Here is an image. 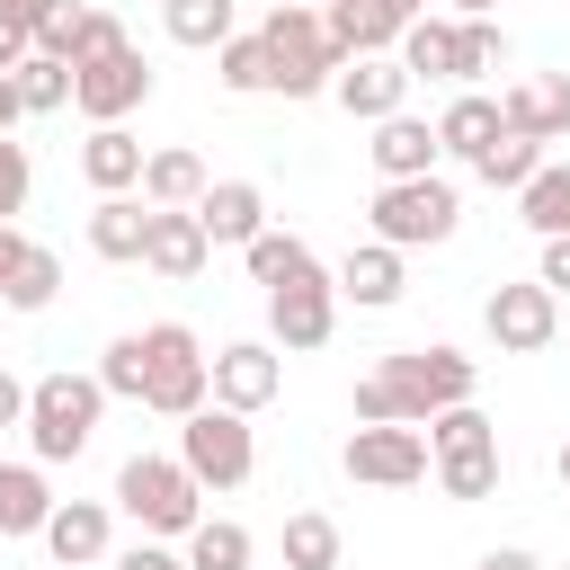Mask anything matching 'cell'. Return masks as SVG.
Returning a JSON list of instances; mask_svg holds the SVG:
<instances>
[{"instance_id": "6da1fadb", "label": "cell", "mask_w": 570, "mask_h": 570, "mask_svg": "<svg viewBox=\"0 0 570 570\" xmlns=\"http://www.w3.org/2000/svg\"><path fill=\"white\" fill-rule=\"evenodd\" d=\"M481 392V365L463 347H392L374 374H356V428H428L436 410L472 401Z\"/></svg>"}, {"instance_id": "7a4b0ae2", "label": "cell", "mask_w": 570, "mask_h": 570, "mask_svg": "<svg viewBox=\"0 0 570 570\" xmlns=\"http://www.w3.org/2000/svg\"><path fill=\"white\" fill-rule=\"evenodd\" d=\"M98 419H107V383L98 374L53 365V374L27 383V454L36 463H80L89 436H98Z\"/></svg>"}, {"instance_id": "3957f363", "label": "cell", "mask_w": 570, "mask_h": 570, "mask_svg": "<svg viewBox=\"0 0 570 570\" xmlns=\"http://www.w3.org/2000/svg\"><path fill=\"white\" fill-rule=\"evenodd\" d=\"M258 45H267V89H276V98H330V80H338V45H330L321 9L276 0V9L258 18Z\"/></svg>"}, {"instance_id": "277c9868", "label": "cell", "mask_w": 570, "mask_h": 570, "mask_svg": "<svg viewBox=\"0 0 570 570\" xmlns=\"http://www.w3.org/2000/svg\"><path fill=\"white\" fill-rule=\"evenodd\" d=\"M116 508H125L151 543H187L196 517H205V490L187 481L178 454H125V463H116Z\"/></svg>"}, {"instance_id": "5b68a950", "label": "cell", "mask_w": 570, "mask_h": 570, "mask_svg": "<svg viewBox=\"0 0 570 570\" xmlns=\"http://www.w3.org/2000/svg\"><path fill=\"white\" fill-rule=\"evenodd\" d=\"M365 223H374V240L383 249H436V240H454L463 232V187L436 169V178H392V187H374V205H365Z\"/></svg>"}, {"instance_id": "8992f818", "label": "cell", "mask_w": 570, "mask_h": 570, "mask_svg": "<svg viewBox=\"0 0 570 570\" xmlns=\"http://www.w3.org/2000/svg\"><path fill=\"white\" fill-rule=\"evenodd\" d=\"M142 410H160V419H196L205 410V338L187 321H151L142 330Z\"/></svg>"}, {"instance_id": "52a82bcc", "label": "cell", "mask_w": 570, "mask_h": 570, "mask_svg": "<svg viewBox=\"0 0 570 570\" xmlns=\"http://www.w3.org/2000/svg\"><path fill=\"white\" fill-rule=\"evenodd\" d=\"M178 463H187V481L196 490H240L249 472H258V436H249V419L240 410H196V419H178Z\"/></svg>"}, {"instance_id": "ba28073f", "label": "cell", "mask_w": 570, "mask_h": 570, "mask_svg": "<svg viewBox=\"0 0 570 570\" xmlns=\"http://www.w3.org/2000/svg\"><path fill=\"white\" fill-rule=\"evenodd\" d=\"M276 392H285V356H276L267 338H223V347L205 356V401H214V410L258 419Z\"/></svg>"}, {"instance_id": "9c48e42d", "label": "cell", "mask_w": 570, "mask_h": 570, "mask_svg": "<svg viewBox=\"0 0 570 570\" xmlns=\"http://www.w3.org/2000/svg\"><path fill=\"white\" fill-rule=\"evenodd\" d=\"M330 330H338V285H330V267H312V276H294V285L267 294V347H276V356H312V347H330Z\"/></svg>"}, {"instance_id": "30bf717a", "label": "cell", "mask_w": 570, "mask_h": 570, "mask_svg": "<svg viewBox=\"0 0 570 570\" xmlns=\"http://www.w3.org/2000/svg\"><path fill=\"white\" fill-rule=\"evenodd\" d=\"M142 98H151L142 45H116V53H98V62H71V107H80L89 125H125Z\"/></svg>"}, {"instance_id": "8fae6325", "label": "cell", "mask_w": 570, "mask_h": 570, "mask_svg": "<svg viewBox=\"0 0 570 570\" xmlns=\"http://www.w3.org/2000/svg\"><path fill=\"white\" fill-rule=\"evenodd\" d=\"M338 472L365 490H410V481H428V428H347Z\"/></svg>"}, {"instance_id": "7c38bea8", "label": "cell", "mask_w": 570, "mask_h": 570, "mask_svg": "<svg viewBox=\"0 0 570 570\" xmlns=\"http://www.w3.org/2000/svg\"><path fill=\"white\" fill-rule=\"evenodd\" d=\"M481 330H490V347H499V356H543V347H552V330H561V303H552L534 276H525V285H490Z\"/></svg>"}, {"instance_id": "4fadbf2b", "label": "cell", "mask_w": 570, "mask_h": 570, "mask_svg": "<svg viewBox=\"0 0 570 570\" xmlns=\"http://www.w3.org/2000/svg\"><path fill=\"white\" fill-rule=\"evenodd\" d=\"M36 543L53 552V570H89V561H107V552H116V499H53V517H45Z\"/></svg>"}, {"instance_id": "5bb4252c", "label": "cell", "mask_w": 570, "mask_h": 570, "mask_svg": "<svg viewBox=\"0 0 570 570\" xmlns=\"http://www.w3.org/2000/svg\"><path fill=\"white\" fill-rule=\"evenodd\" d=\"M499 125L525 142H570V71H517L499 89Z\"/></svg>"}, {"instance_id": "9a60e30c", "label": "cell", "mask_w": 570, "mask_h": 570, "mask_svg": "<svg viewBox=\"0 0 570 570\" xmlns=\"http://www.w3.org/2000/svg\"><path fill=\"white\" fill-rule=\"evenodd\" d=\"M330 98H338L356 125H383V116H401V107H410V71H401L392 53H356V62H338Z\"/></svg>"}, {"instance_id": "2e32d148", "label": "cell", "mask_w": 570, "mask_h": 570, "mask_svg": "<svg viewBox=\"0 0 570 570\" xmlns=\"http://www.w3.org/2000/svg\"><path fill=\"white\" fill-rule=\"evenodd\" d=\"M330 285H338V303H356V312H392V303L410 294V258L383 249V240H356V249L330 267Z\"/></svg>"}, {"instance_id": "e0dca14e", "label": "cell", "mask_w": 570, "mask_h": 570, "mask_svg": "<svg viewBox=\"0 0 570 570\" xmlns=\"http://www.w3.org/2000/svg\"><path fill=\"white\" fill-rule=\"evenodd\" d=\"M196 223H205L214 249H249V240L267 232V196H258V178H205Z\"/></svg>"}, {"instance_id": "ac0fdd59", "label": "cell", "mask_w": 570, "mask_h": 570, "mask_svg": "<svg viewBox=\"0 0 570 570\" xmlns=\"http://www.w3.org/2000/svg\"><path fill=\"white\" fill-rule=\"evenodd\" d=\"M205 258H214L205 223L178 214V205H151V223H142V267L169 276V285H187V276H205Z\"/></svg>"}, {"instance_id": "d6986e66", "label": "cell", "mask_w": 570, "mask_h": 570, "mask_svg": "<svg viewBox=\"0 0 570 570\" xmlns=\"http://www.w3.org/2000/svg\"><path fill=\"white\" fill-rule=\"evenodd\" d=\"M365 160H374V178L392 187V178H436V160H445V151H436V125L401 107V116H383V125H374Z\"/></svg>"}, {"instance_id": "ffe728a7", "label": "cell", "mask_w": 570, "mask_h": 570, "mask_svg": "<svg viewBox=\"0 0 570 570\" xmlns=\"http://www.w3.org/2000/svg\"><path fill=\"white\" fill-rule=\"evenodd\" d=\"M499 134H508V125H499V98H481V89H454V98H445V116H436V151H445V160H463V169H472Z\"/></svg>"}, {"instance_id": "44dd1931", "label": "cell", "mask_w": 570, "mask_h": 570, "mask_svg": "<svg viewBox=\"0 0 570 570\" xmlns=\"http://www.w3.org/2000/svg\"><path fill=\"white\" fill-rule=\"evenodd\" d=\"M80 178H89L98 196H134V187H142V142H134V125H89Z\"/></svg>"}, {"instance_id": "7402d4cb", "label": "cell", "mask_w": 570, "mask_h": 570, "mask_svg": "<svg viewBox=\"0 0 570 570\" xmlns=\"http://www.w3.org/2000/svg\"><path fill=\"white\" fill-rule=\"evenodd\" d=\"M321 27H330V45H338V62H356V53H392V45H401V18H392L383 0H330Z\"/></svg>"}, {"instance_id": "603a6c76", "label": "cell", "mask_w": 570, "mask_h": 570, "mask_svg": "<svg viewBox=\"0 0 570 570\" xmlns=\"http://www.w3.org/2000/svg\"><path fill=\"white\" fill-rule=\"evenodd\" d=\"M45 517H53V481H45V463H36V454H27V463H0V543L45 534Z\"/></svg>"}, {"instance_id": "cb8c5ba5", "label": "cell", "mask_w": 570, "mask_h": 570, "mask_svg": "<svg viewBox=\"0 0 570 570\" xmlns=\"http://www.w3.org/2000/svg\"><path fill=\"white\" fill-rule=\"evenodd\" d=\"M142 205H178V214H196V196H205V160L187 151V142H160V151H142V187H134Z\"/></svg>"}, {"instance_id": "d4e9b609", "label": "cell", "mask_w": 570, "mask_h": 570, "mask_svg": "<svg viewBox=\"0 0 570 570\" xmlns=\"http://www.w3.org/2000/svg\"><path fill=\"white\" fill-rule=\"evenodd\" d=\"M142 223H151L142 196H98L89 205V249L116 258V267H142Z\"/></svg>"}, {"instance_id": "484cf974", "label": "cell", "mask_w": 570, "mask_h": 570, "mask_svg": "<svg viewBox=\"0 0 570 570\" xmlns=\"http://www.w3.org/2000/svg\"><path fill=\"white\" fill-rule=\"evenodd\" d=\"M517 223L534 240H570V160H543L525 187H517Z\"/></svg>"}, {"instance_id": "4316f807", "label": "cell", "mask_w": 570, "mask_h": 570, "mask_svg": "<svg viewBox=\"0 0 570 570\" xmlns=\"http://www.w3.org/2000/svg\"><path fill=\"white\" fill-rule=\"evenodd\" d=\"M240 267H249V285H267V294H276V285H294V276H312L321 258H312V240H303V232H276V223H267V232L240 249Z\"/></svg>"}, {"instance_id": "83f0119b", "label": "cell", "mask_w": 570, "mask_h": 570, "mask_svg": "<svg viewBox=\"0 0 570 570\" xmlns=\"http://www.w3.org/2000/svg\"><path fill=\"white\" fill-rule=\"evenodd\" d=\"M160 27H169V45L214 53L223 36H240V0H160Z\"/></svg>"}, {"instance_id": "f1b7e54d", "label": "cell", "mask_w": 570, "mask_h": 570, "mask_svg": "<svg viewBox=\"0 0 570 570\" xmlns=\"http://www.w3.org/2000/svg\"><path fill=\"white\" fill-rule=\"evenodd\" d=\"M392 62L410 80H454V18H410L401 45H392Z\"/></svg>"}, {"instance_id": "f546056e", "label": "cell", "mask_w": 570, "mask_h": 570, "mask_svg": "<svg viewBox=\"0 0 570 570\" xmlns=\"http://www.w3.org/2000/svg\"><path fill=\"white\" fill-rule=\"evenodd\" d=\"M249 552H258V543H249V525H240V517H196V534L178 543V561H187V570H249Z\"/></svg>"}, {"instance_id": "4dcf8cb0", "label": "cell", "mask_w": 570, "mask_h": 570, "mask_svg": "<svg viewBox=\"0 0 570 570\" xmlns=\"http://www.w3.org/2000/svg\"><path fill=\"white\" fill-rule=\"evenodd\" d=\"M276 552H285V570H338V517L294 508V517H285V534H276Z\"/></svg>"}, {"instance_id": "1f68e13d", "label": "cell", "mask_w": 570, "mask_h": 570, "mask_svg": "<svg viewBox=\"0 0 570 570\" xmlns=\"http://www.w3.org/2000/svg\"><path fill=\"white\" fill-rule=\"evenodd\" d=\"M499 62H508V36H499V18H454V89H481Z\"/></svg>"}, {"instance_id": "d6a6232c", "label": "cell", "mask_w": 570, "mask_h": 570, "mask_svg": "<svg viewBox=\"0 0 570 570\" xmlns=\"http://www.w3.org/2000/svg\"><path fill=\"white\" fill-rule=\"evenodd\" d=\"M490 445H499V428H490L481 401H454V410L428 419V463H436V454H490Z\"/></svg>"}, {"instance_id": "836d02e7", "label": "cell", "mask_w": 570, "mask_h": 570, "mask_svg": "<svg viewBox=\"0 0 570 570\" xmlns=\"http://www.w3.org/2000/svg\"><path fill=\"white\" fill-rule=\"evenodd\" d=\"M214 80H223L232 98H267V45H258V27L214 45Z\"/></svg>"}, {"instance_id": "e575fe53", "label": "cell", "mask_w": 570, "mask_h": 570, "mask_svg": "<svg viewBox=\"0 0 570 570\" xmlns=\"http://www.w3.org/2000/svg\"><path fill=\"white\" fill-rule=\"evenodd\" d=\"M9 80H18V107L27 116H62L71 107V62H53V53H27Z\"/></svg>"}, {"instance_id": "d590c367", "label": "cell", "mask_w": 570, "mask_h": 570, "mask_svg": "<svg viewBox=\"0 0 570 570\" xmlns=\"http://www.w3.org/2000/svg\"><path fill=\"white\" fill-rule=\"evenodd\" d=\"M53 294H62V258H53V249H45V240H36V249H27V258H18V276H9V294H0V303H9V312H27V321H36V312H53Z\"/></svg>"}, {"instance_id": "8d00e7d4", "label": "cell", "mask_w": 570, "mask_h": 570, "mask_svg": "<svg viewBox=\"0 0 570 570\" xmlns=\"http://www.w3.org/2000/svg\"><path fill=\"white\" fill-rule=\"evenodd\" d=\"M428 472H436V490H445L454 508H472V499H490V490H499V472H508V463H499V445H490V454H436Z\"/></svg>"}, {"instance_id": "74e56055", "label": "cell", "mask_w": 570, "mask_h": 570, "mask_svg": "<svg viewBox=\"0 0 570 570\" xmlns=\"http://www.w3.org/2000/svg\"><path fill=\"white\" fill-rule=\"evenodd\" d=\"M534 169H543V142H525V134H499V142L472 160V178H481V187H508V196H517Z\"/></svg>"}, {"instance_id": "f35d334b", "label": "cell", "mask_w": 570, "mask_h": 570, "mask_svg": "<svg viewBox=\"0 0 570 570\" xmlns=\"http://www.w3.org/2000/svg\"><path fill=\"white\" fill-rule=\"evenodd\" d=\"M98 383H107V401H134V410H142V330L107 338V356H98Z\"/></svg>"}, {"instance_id": "ab89813d", "label": "cell", "mask_w": 570, "mask_h": 570, "mask_svg": "<svg viewBox=\"0 0 570 570\" xmlns=\"http://www.w3.org/2000/svg\"><path fill=\"white\" fill-rule=\"evenodd\" d=\"M80 18H89V0H45V9H36V53L71 62V45H80Z\"/></svg>"}, {"instance_id": "60d3db41", "label": "cell", "mask_w": 570, "mask_h": 570, "mask_svg": "<svg viewBox=\"0 0 570 570\" xmlns=\"http://www.w3.org/2000/svg\"><path fill=\"white\" fill-rule=\"evenodd\" d=\"M27 196H36V160H27V142H9V134H0V223H18V214H27Z\"/></svg>"}, {"instance_id": "b9f144b4", "label": "cell", "mask_w": 570, "mask_h": 570, "mask_svg": "<svg viewBox=\"0 0 570 570\" xmlns=\"http://www.w3.org/2000/svg\"><path fill=\"white\" fill-rule=\"evenodd\" d=\"M116 45H134V36H125V27H116V18H107V9L89 0V18H80V45H71V62H98V53H116Z\"/></svg>"}, {"instance_id": "7bdbcfd3", "label": "cell", "mask_w": 570, "mask_h": 570, "mask_svg": "<svg viewBox=\"0 0 570 570\" xmlns=\"http://www.w3.org/2000/svg\"><path fill=\"white\" fill-rule=\"evenodd\" d=\"M534 285H543L552 303L570 294V240H543V258H534Z\"/></svg>"}, {"instance_id": "ee69618b", "label": "cell", "mask_w": 570, "mask_h": 570, "mask_svg": "<svg viewBox=\"0 0 570 570\" xmlns=\"http://www.w3.org/2000/svg\"><path fill=\"white\" fill-rule=\"evenodd\" d=\"M116 570H187V561H178V543H151V534H142V543L116 552Z\"/></svg>"}, {"instance_id": "f6af8a7d", "label": "cell", "mask_w": 570, "mask_h": 570, "mask_svg": "<svg viewBox=\"0 0 570 570\" xmlns=\"http://www.w3.org/2000/svg\"><path fill=\"white\" fill-rule=\"evenodd\" d=\"M27 53H36V36H27V27H18V18H9V9H0V71H18V62H27Z\"/></svg>"}, {"instance_id": "bcb514c9", "label": "cell", "mask_w": 570, "mask_h": 570, "mask_svg": "<svg viewBox=\"0 0 570 570\" xmlns=\"http://www.w3.org/2000/svg\"><path fill=\"white\" fill-rule=\"evenodd\" d=\"M0 428H27V383L0 365Z\"/></svg>"}, {"instance_id": "7dc6e473", "label": "cell", "mask_w": 570, "mask_h": 570, "mask_svg": "<svg viewBox=\"0 0 570 570\" xmlns=\"http://www.w3.org/2000/svg\"><path fill=\"white\" fill-rule=\"evenodd\" d=\"M27 249H36V240H27L18 223H0V294H9V276H18V258H27Z\"/></svg>"}, {"instance_id": "c3c4849f", "label": "cell", "mask_w": 570, "mask_h": 570, "mask_svg": "<svg viewBox=\"0 0 570 570\" xmlns=\"http://www.w3.org/2000/svg\"><path fill=\"white\" fill-rule=\"evenodd\" d=\"M472 570H543V561H534V552H517V543H499V552H481Z\"/></svg>"}, {"instance_id": "681fc988", "label": "cell", "mask_w": 570, "mask_h": 570, "mask_svg": "<svg viewBox=\"0 0 570 570\" xmlns=\"http://www.w3.org/2000/svg\"><path fill=\"white\" fill-rule=\"evenodd\" d=\"M18 116H27V107H18V80H9V71H0V134H9V125H18Z\"/></svg>"}, {"instance_id": "f907efd6", "label": "cell", "mask_w": 570, "mask_h": 570, "mask_svg": "<svg viewBox=\"0 0 570 570\" xmlns=\"http://www.w3.org/2000/svg\"><path fill=\"white\" fill-rule=\"evenodd\" d=\"M0 9H9V18H18L27 36H36V9H45V0H0Z\"/></svg>"}, {"instance_id": "816d5d0a", "label": "cell", "mask_w": 570, "mask_h": 570, "mask_svg": "<svg viewBox=\"0 0 570 570\" xmlns=\"http://www.w3.org/2000/svg\"><path fill=\"white\" fill-rule=\"evenodd\" d=\"M383 9H392L401 27H410V18H428V0H383Z\"/></svg>"}, {"instance_id": "f5cc1de1", "label": "cell", "mask_w": 570, "mask_h": 570, "mask_svg": "<svg viewBox=\"0 0 570 570\" xmlns=\"http://www.w3.org/2000/svg\"><path fill=\"white\" fill-rule=\"evenodd\" d=\"M445 9H454V18H490L499 0H445Z\"/></svg>"}, {"instance_id": "db71d44e", "label": "cell", "mask_w": 570, "mask_h": 570, "mask_svg": "<svg viewBox=\"0 0 570 570\" xmlns=\"http://www.w3.org/2000/svg\"><path fill=\"white\" fill-rule=\"evenodd\" d=\"M552 472H561V490H570V445H561V454H552Z\"/></svg>"}, {"instance_id": "11a10c76", "label": "cell", "mask_w": 570, "mask_h": 570, "mask_svg": "<svg viewBox=\"0 0 570 570\" xmlns=\"http://www.w3.org/2000/svg\"><path fill=\"white\" fill-rule=\"evenodd\" d=\"M543 570H570V561H543Z\"/></svg>"}, {"instance_id": "9f6ffc18", "label": "cell", "mask_w": 570, "mask_h": 570, "mask_svg": "<svg viewBox=\"0 0 570 570\" xmlns=\"http://www.w3.org/2000/svg\"><path fill=\"white\" fill-rule=\"evenodd\" d=\"M303 9H330V0H303Z\"/></svg>"}]
</instances>
